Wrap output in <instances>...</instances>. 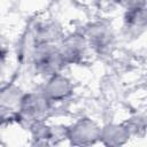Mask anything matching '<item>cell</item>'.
<instances>
[{
    "label": "cell",
    "instance_id": "cell-1",
    "mask_svg": "<svg viewBox=\"0 0 147 147\" xmlns=\"http://www.w3.org/2000/svg\"><path fill=\"white\" fill-rule=\"evenodd\" d=\"M53 107L54 103H52L40 90L24 92L20 105L17 123L28 129L32 123L46 121L52 115Z\"/></svg>",
    "mask_w": 147,
    "mask_h": 147
},
{
    "label": "cell",
    "instance_id": "cell-2",
    "mask_svg": "<svg viewBox=\"0 0 147 147\" xmlns=\"http://www.w3.org/2000/svg\"><path fill=\"white\" fill-rule=\"evenodd\" d=\"M29 64H31L37 75L44 78L62 72V70L67 67L57 44L37 45L32 51Z\"/></svg>",
    "mask_w": 147,
    "mask_h": 147
},
{
    "label": "cell",
    "instance_id": "cell-3",
    "mask_svg": "<svg viewBox=\"0 0 147 147\" xmlns=\"http://www.w3.org/2000/svg\"><path fill=\"white\" fill-rule=\"evenodd\" d=\"M88 48L99 56L110 55L116 46V36L111 25L105 21L88 23L83 29Z\"/></svg>",
    "mask_w": 147,
    "mask_h": 147
},
{
    "label": "cell",
    "instance_id": "cell-4",
    "mask_svg": "<svg viewBox=\"0 0 147 147\" xmlns=\"http://www.w3.org/2000/svg\"><path fill=\"white\" fill-rule=\"evenodd\" d=\"M65 65L83 64L88 57V45L82 31L64 36L57 44Z\"/></svg>",
    "mask_w": 147,
    "mask_h": 147
},
{
    "label": "cell",
    "instance_id": "cell-5",
    "mask_svg": "<svg viewBox=\"0 0 147 147\" xmlns=\"http://www.w3.org/2000/svg\"><path fill=\"white\" fill-rule=\"evenodd\" d=\"M100 126L90 117H80L67 126L65 137L72 146H91L99 142Z\"/></svg>",
    "mask_w": 147,
    "mask_h": 147
},
{
    "label": "cell",
    "instance_id": "cell-6",
    "mask_svg": "<svg viewBox=\"0 0 147 147\" xmlns=\"http://www.w3.org/2000/svg\"><path fill=\"white\" fill-rule=\"evenodd\" d=\"M24 92L14 83L0 85V119L17 122L21 100Z\"/></svg>",
    "mask_w": 147,
    "mask_h": 147
},
{
    "label": "cell",
    "instance_id": "cell-7",
    "mask_svg": "<svg viewBox=\"0 0 147 147\" xmlns=\"http://www.w3.org/2000/svg\"><path fill=\"white\" fill-rule=\"evenodd\" d=\"M39 90L52 103L55 105L71 98L75 86L69 77L64 76L62 72H59L46 78V82Z\"/></svg>",
    "mask_w": 147,
    "mask_h": 147
},
{
    "label": "cell",
    "instance_id": "cell-8",
    "mask_svg": "<svg viewBox=\"0 0 147 147\" xmlns=\"http://www.w3.org/2000/svg\"><path fill=\"white\" fill-rule=\"evenodd\" d=\"M28 130L30 131L32 138V145L37 146H48L57 145L62 140H67L65 130L67 126L56 125L52 126L46 123V121H40L32 123Z\"/></svg>",
    "mask_w": 147,
    "mask_h": 147
},
{
    "label": "cell",
    "instance_id": "cell-9",
    "mask_svg": "<svg viewBox=\"0 0 147 147\" xmlns=\"http://www.w3.org/2000/svg\"><path fill=\"white\" fill-rule=\"evenodd\" d=\"M33 41L37 45L40 44H59L64 37L61 25L55 21H39L34 22L29 28Z\"/></svg>",
    "mask_w": 147,
    "mask_h": 147
},
{
    "label": "cell",
    "instance_id": "cell-10",
    "mask_svg": "<svg viewBox=\"0 0 147 147\" xmlns=\"http://www.w3.org/2000/svg\"><path fill=\"white\" fill-rule=\"evenodd\" d=\"M147 11L146 7L127 9L123 16V32L127 38H139L146 30Z\"/></svg>",
    "mask_w": 147,
    "mask_h": 147
},
{
    "label": "cell",
    "instance_id": "cell-11",
    "mask_svg": "<svg viewBox=\"0 0 147 147\" xmlns=\"http://www.w3.org/2000/svg\"><path fill=\"white\" fill-rule=\"evenodd\" d=\"M131 138V132L126 124L123 122L121 124L109 123L100 127L99 142L109 147H118L129 141Z\"/></svg>",
    "mask_w": 147,
    "mask_h": 147
},
{
    "label": "cell",
    "instance_id": "cell-12",
    "mask_svg": "<svg viewBox=\"0 0 147 147\" xmlns=\"http://www.w3.org/2000/svg\"><path fill=\"white\" fill-rule=\"evenodd\" d=\"M127 126V129L131 132V136L133 134H144L146 130V119L142 115H134L130 118H127L124 122Z\"/></svg>",
    "mask_w": 147,
    "mask_h": 147
},
{
    "label": "cell",
    "instance_id": "cell-13",
    "mask_svg": "<svg viewBox=\"0 0 147 147\" xmlns=\"http://www.w3.org/2000/svg\"><path fill=\"white\" fill-rule=\"evenodd\" d=\"M122 8L125 10L133 9V8H140L146 7V0H115Z\"/></svg>",
    "mask_w": 147,
    "mask_h": 147
},
{
    "label": "cell",
    "instance_id": "cell-14",
    "mask_svg": "<svg viewBox=\"0 0 147 147\" xmlns=\"http://www.w3.org/2000/svg\"><path fill=\"white\" fill-rule=\"evenodd\" d=\"M7 51L3 48H0V77L3 74L5 67H6V62H7Z\"/></svg>",
    "mask_w": 147,
    "mask_h": 147
}]
</instances>
